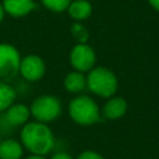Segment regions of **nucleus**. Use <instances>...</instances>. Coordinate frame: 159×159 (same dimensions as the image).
<instances>
[{
	"label": "nucleus",
	"mask_w": 159,
	"mask_h": 159,
	"mask_svg": "<svg viewBox=\"0 0 159 159\" xmlns=\"http://www.w3.org/2000/svg\"><path fill=\"white\" fill-rule=\"evenodd\" d=\"M20 143L31 154L46 155L55 148V135L46 123L27 122L21 128Z\"/></svg>",
	"instance_id": "nucleus-1"
},
{
	"label": "nucleus",
	"mask_w": 159,
	"mask_h": 159,
	"mask_svg": "<svg viewBox=\"0 0 159 159\" xmlns=\"http://www.w3.org/2000/svg\"><path fill=\"white\" fill-rule=\"evenodd\" d=\"M68 114L71 119L80 125H92L102 120L98 104L88 96L80 94L68 103Z\"/></svg>",
	"instance_id": "nucleus-2"
},
{
	"label": "nucleus",
	"mask_w": 159,
	"mask_h": 159,
	"mask_svg": "<svg viewBox=\"0 0 159 159\" xmlns=\"http://www.w3.org/2000/svg\"><path fill=\"white\" fill-rule=\"evenodd\" d=\"M87 88L96 96L102 98H111L118 89V78L113 71L107 67H93L87 72Z\"/></svg>",
	"instance_id": "nucleus-3"
},
{
	"label": "nucleus",
	"mask_w": 159,
	"mask_h": 159,
	"mask_svg": "<svg viewBox=\"0 0 159 159\" xmlns=\"http://www.w3.org/2000/svg\"><path fill=\"white\" fill-rule=\"evenodd\" d=\"M31 117L36 122L50 123L56 120L62 113V103L58 97L52 94H41L35 98L30 106Z\"/></svg>",
	"instance_id": "nucleus-4"
},
{
	"label": "nucleus",
	"mask_w": 159,
	"mask_h": 159,
	"mask_svg": "<svg viewBox=\"0 0 159 159\" xmlns=\"http://www.w3.org/2000/svg\"><path fill=\"white\" fill-rule=\"evenodd\" d=\"M21 56L10 43H0V81L10 82L19 75Z\"/></svg>",
	"instance_id": "nucleus-5"
},
{
	"label": "nucleus",
	"mask_w": 159,
	"mask_h": 159,
	"mask_svg": "<svg viewBox=\"0 0 159 159\" xmlns=\"http://www.w3.org/2000/svg\"><path fill=\"white\" fill-rule=\"evenodd\" d=\"M71 66L80 72H89L96 65V52L87 43H77L70 52Z\"/></svg>",
	"instance_id": "nucleus-6"
},
{
	"label": "nucleus",
	"mask_w": 159,
	"mask_h": 159,
	"mask_svg": "<svg viewBox=\"0 0 159 159\" xmlns=\"http://www.w3.org/2000/svg\"><path fill=\"white\" fill-rule=\"evenodd\" d=\"M19 73L29 82L40 81L46 73V65L37 55H27L21 57Z\"/></svg>",
	"instance_id": "nucleus-7"
},
{
	"label": "nucleus",
	"mask_w": 159,
	"mask_h": 159,
	"mask_svg": "<svg viewBox=\"0 0 159 159\" xmlns=\"http://www.w3.org/2000/svg\"><path fill=\"white\" fill-rule=\"evenodd\" d=\"M2 114H4V118L6 119V122L12 128L25 125L31 117L30 107H27L24 103H15V102L5 112H2Z\"/></svg>",
	"instance_id": "nucleus-8"
},
{
	"label": "nucleus",
	"mask_w": 159,
	"mask_h": 159,
	"mask_svg": "<svg viewBox=\"0 0 159 159\" xmlns=\"http://www.w3.org/2000/svg\"><path fill=\"white\" fill-rule=\"evenodd\" d=\"M128 109V103L123 97L113 96L111 98H107V102L104 103L101 114L108 120H116L122 118Z\"/></svg>",
	"instance_id": "nucleus-9"
},
{
	"label": "nucleus",
	"mask_w": 159,
	"mask_h": 159,
	"mask_svg": "<svg viewBox=\"0 0 159 159\" xmlns=\"http://www.w3.org/2000/svg\"><path fill=\"white\" fill-rule=\"evenodd\" d=\"M2 7L9 15L21 17L35 9V2L34 0H2Z\"/></svg>",
	"instance_id": "nucleus-10"
},
{
	"label": "nucleus",
	"mask_w": 159,
	"mask_h": 159,
	"mask_svg": "<svg viewBox=\"0 0 159 159\" xmlns=\"http://www.w3.org/2000/svg\"><path fill=\"white\" fill-rule=\"evenodd\" d=\"M63 86L67 92L73 94H80L87 88V78L83 72L73 70L72 72L67 73L63 80Z\"/></svg>",
	"instance_id": "nucleus-11"
},
{
	"label": "nucleus",
	"mask_w": 159,
	"mask_h": 159,
	"mask_svg": "<svg viewBox=\"0 0 159 159\" xmlns=\"http://www.w3.org/2000/svg\"><path fill=\"white\" fill-rule=\"evenodd\" d=\"M24 147L20 142L7 138L0 140V159H21Z\"/></svg>",
	"instance_id": "nucleus-12"
},
{
	"label": "nucleus",
	"mask_w": 159,
	"mask_h": 159,
	"mask_svg": "<svg viewBox=\"0 0 159 159\" xmlns=\"http://www.w3.org/2000/svg\"><path fill=\"white\" fill-rule=\"evenodd\" d=\"M68 14L73 20L82 21L91 16L92 14V5L87 0H75L71 1L68 7Z\"/></svg>",
	"instance_id": "nucleus-13"
},
{
	"label": "nucleus",
	"mask_w": 159,
	"mask_h": 159,
	"mask_svg": "<svg viewBox=\"0 0 159 159\" xmlns=\"http://www.w3.org/2000/svg\"><path fill=\"white\" fill-rule=\"evenodd\" d=\"M15 98H16L15 88L7 82L0 81V113L5 112L15 102Z\"/></svg>",
	"instance_id": "nucleus-14"
},
{
	"label": "nucleus",
	"mask_w": 159,
	"mask_h": 159,
	"mask_svg": "<svg viewBox=\"0 0 159 159\" xmlns=\"http://www.w3.org/2000/svg\"><path fill=\"white\" fill-rule=\"evenodd\" d=\"M71 34L77 40L78 43H87V40L89 37L88 30L80 22H76L71 26Z\"/></svg>",
	"instance_id": "nucleus-15"
},
{
	"label": "nucleus",
	"mask_w": 159,
	"mask_h": 159,
	"mask_svg": "<svg viewBox=\"0 0 159 159\" xmlns=\"http://www.w3.org/2000/svg\"><path fill=\"white\" fill-rule=\"evenodd\" d=\"M42 5L53 12H61L67 10L71 0H41Z\"/></svg>",
	"instance_id": "nucleus-16"
},
{
	"label": "nucleus",
	"mask_w": 159,
	"mask_h": 159,
	"mask_svg": "<svg viewBox=\"0 0 159 159\" xmlns=\"http://www.w3.org/2000/svg\"><path fill=\"white\" fill-rule=\"evenodd\" d=\"M76 159H104V158L94 150H84V152L80 153Z\"/></svg>",
	"instance_id": "nucleus-17"
},
{
	"label": "nucleus",
	"mask_w": 159,
	"mask_h": 159,
	"mask_svg": "<svg viewBox=\"0 0 159 159\" xmlns=\"http://www.w3.org/2000/svg\"><path fill=\"white\" fill-rule=\"evenodd\" d=\"M50 159H73V157L67 152L60 150V152H56L55 154H52V157Z\"/></svg>",
	"instance_id": "nucleus-18"
},
{
	"label": "nucleus",
	"mask_w": 159,
	"mask_h": 159,
	"mask_svg": "<svg viewBox=\"0 0 159 159\" xmlns=\"http://www.w3.org/2000/svg\"><path fill=\"white\" fill-rule=\"evenodd\" d=\"M148 2L154 10L159 11V0H148Z\"/></svg>",
	"instance_id": "nucleus-19"
},
{
	"label": "nucleus",
	"mask_w": 159,
	"mask_h": 159,
	"mask_svg": "<svg viewBox=\"0 0 159 159\" xmlns=\"http://www.w3.org/2000/svg\"><path fill=\"white\" fill-rule=\"evenodd\" d=\"M25 159H46L45 155H36V154H31L29 157H26Z\"/></svg>",
	"instance_id": "nucleus-20"
},
{
	"label": "nucleus",
	"mask_w": 159,
	"mask_h": 159,
	"mask_svg": "<svg viewBox=\"0 0 159 159\" xmlns=\"http://www.w3.org/2000/svg\"><path fill=\"white\" fill-rule=\"evenodd\" d=\"M4 14H5V10H4V7H2V4H0V22H1L2 19H4Z\"/></svg>",
	"instance_id": "nucleus-21"
},
{
	"label": "nucleus",
	"mask_w": 159,
	"mask_h": 159,
	"mask_svg": "<svg viewBox=\"0 0 159 159\" xmlns=\"http://www.w3.org/2000/svg\"><path fill=\"white\" fill-rule=\"evenodd\" d=\"M0 140H1V134H0Z\"/></svg>",
	"instance_id": "nucleus-22"
}]
</instances>
